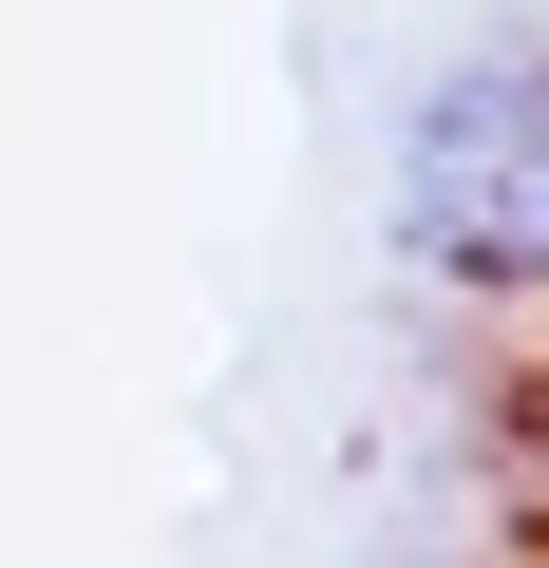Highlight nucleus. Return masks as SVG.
Wrapping results in <instances>:
<instances>
[{"instance_id": "f257e3e1", "label": "nucleus", "mask_w": 549, "mask_h": 568, "mask_svg": "<svg viewBox=\"0 0 549 568\" xmlns=\"http://www.w3.org/2000/svg\"><path fill=\"white\" fill-rule=\"evenodd\" d=\"M398 265L455 304H549V39H474L398 114Z\"/></svg>"}]
</instances>
